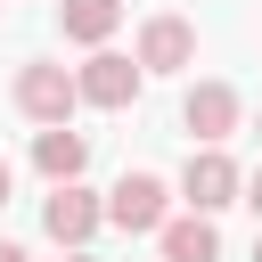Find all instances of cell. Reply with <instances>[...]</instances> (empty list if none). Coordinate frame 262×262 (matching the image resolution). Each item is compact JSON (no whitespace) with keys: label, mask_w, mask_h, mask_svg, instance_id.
I'll use <instances>...</instances> for the list:
<instances>
[{"label":"cell","mask_w":262,"mask_h":262,"mask_svg":"<svg viewBox=\"0 0 262 262\" xmlns=\"http://www.w3.org/2000/svg\"><path fill=\"white\" fill-rule=\"evenodd\" d=\"M106 221H115V229H131V237H147V229H164V221H172V188H164L156 172H123V180L106 188Z\"/></svg>","instance_id":"1"},{"label":"cell","mask_w":262,"mask_h":262,"mask_svg":"<svg viewBox=\"0 0 262 262\" xmlns=\"http://www.w3.org/2000/svg\"><path fill=\"white\" fill-rule=\"evenodd\" d=\"M33 164H41V180H49V188H66V180H82V164H90V139H82L74 123H49V131L33 139Z\"/></svg>","instance_id":"8"},{"label":"cell","mask_w":262,"mask_h":262,"mask_svg":"<svg viewBox=\"0 0 262 262\" xmlns=\"http://www.w3.org/2000/svg\"><path fill=\"white\" fill-rule=\"evenodd\" d=\"M74 106H82V82H74L66 66H25V74H16V115H33L41 131L66 123Z\"/></svg>","instance_id":"4"},{"label":"cell","mask_w":262,"mask_h":262,"mask_svg":"<svg viewBox=\"0 0 262 262\" xmlns=\"http://www.w3.org/2000/svg\"><path fill=\"white\" fill-rule=\"evenodd\" d=\"M74 82H82V106H106V115H115V106H131V98H139L147 66H139V57H115V49H98V57H90Z\"/></svg>","instance_id":"6"},{"label":"cell","mask_w":262,"mask_h":262,"mask_svg":"<svg viewBox=\"0 0 262 262\" xmlns=\"http://www.w3.org/2000/svg\"><path fill=\"white\" fill-rule=\"evenodd\" d=\"M246 205H254V213H262V172H254V180H246Z\"/></svg>","instance_id":"13"},{"label":"cell","mask_w":262,"mask_h":262,"mask_svg":"<svg viewBox=\"0 0 262 262\" xmlns=\"http://www.w3.org/2000/svg\"><path fill=\"white\" fill-rule=\"evenodd\" d=\"M180 196H188V213H221V205L246 196V172H237L221 147H196V156L180 164Z\"/></svg>","instance_id":"2"},{"label":"cell","mask_w":262,"mask_h":262,"mask_svg":"<svg viewBox=\"0 0 262 262\" xmlns=\"http://www.w3.org/2000/svg\"><path fill=\"white\" fill-rule=\"evenodd\" d=\"M254 262H262V237H254Z\"/></svg>","instance_id":"15"},{"label":"cell","mask_w":262,"mask_h":262,"mask_svg":"<svg viewBox=\"0 0 262 262\" xmlns=\"http://www.w3.org/2000/svg\"><path fill=\"white\" fill-rule=\"evenodd\" d=\"M237 115H246V106H237L229 82H196V90L180 98V131H188L196 147H221V139L237 131Z\"/></svg>","instance_id":"5"},{"label":"cell","mask_w":262,"mask_h":262,"mask_svg":"<svg viewBox=\"0 0 262 262\" xmlns=\"http://www.w3.org/2000/svg\"><path fill=\"white\" fill-rule=\"evenodd\" d=\"M8 188H16V172H8V156H0V205H8Z\"/></svg>","instance_id":"11"},{"label":"cell","mask_w":262,"mask_h":262,"mask_svg":"<svg viewBox=\"0 0 262 262\" xmlns=\"http://www.w3.org/2000/svg\"><path fill=\"white\" fill-rule=\"evenodd\" d=\"M0 262H33V254H25V246H8V237H0Z\"/></svg>","instance_id":"12"},{"label":"cell","mask_w":262,"mask_h":262,"mask_svg":"<svg viewBox=\"0 0 262 262\" xmlns=\"http://www.w3.org/2000/svg\"><path fill=\"white\" fill-rule=\"evenodd\" d=\"M98 221H106V205H98L82 180H66V188H49V196H41V229H49L66 254H82V246L98 237Z\"/></svg>","instance_id":"3"},{"label":"cell","mask_w":262,"mask_h":262,"mask_svg":"<svg viewBox=\"0 0 262 262\" xmlns=\"http://www.w3.org/2000/svg\"><path fill=\"white\" fill-rule=\"evenodd\" d=\"M66 262H90V254H66Z\"/></svg>","instance_id":"14"},{"label":"cell","mask_w":262,"mask_h":262,"mask_svg":"<svg viewBox=\"0 0 262 262\" xmlns=\"http://www.w3.org/2000/svg\"><path fill=\"white\" fill-rule=\"evenodd\" d=\"M57 25H66V41H106L115 25H123V0H57Z\"/></svg>","instance_id":"10"},{"label":"cell","mask_w":262,"mask_h":262,"mask_svg":"<svg viewBox=\"0 0 262 262\" xmlns=\"http://www.w3.org/2000/svg\"><path fill=\"white\" fill-rule=\"evenodd\" d=\"M254 131H262V123H254Z\"/></svg>","instance_id":"16"},{"label":"cell","mask_w":262,"mask_h":262,"mask_svg":"<svg viewBox=\"0 0 262 262\" xmlns=\"http://www.w3.org/2000/svg\"><path fill=\"white\" fill-rule=\"evenodd\" d=\"M156 246H164V262H221V229H213V213H172V221L156 229Z\"/></svg>","instance_id":"9"},{"label":"cell","mask_w":262,"mask_h":262,"mask_svg":"<svg viewBox=\"0 0 262 262\" xmlns=\"http://www.w3.org/2000/svg\"><path fill=\"white\" fill-rule=\"evenodd\" d=\"M139 66H147V74L196 66V25H188V16H147V25H139Z\"/></svg>","instance_id":"7"}]
</instances>
